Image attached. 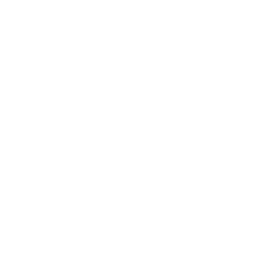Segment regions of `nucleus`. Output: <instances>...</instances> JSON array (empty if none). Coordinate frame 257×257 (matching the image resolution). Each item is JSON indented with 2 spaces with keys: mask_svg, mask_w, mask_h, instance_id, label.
<instances>
[]
</instances>
